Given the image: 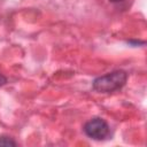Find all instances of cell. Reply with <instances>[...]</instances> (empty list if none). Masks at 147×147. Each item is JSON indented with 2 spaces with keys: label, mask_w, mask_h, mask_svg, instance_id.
Segmentation results:
<instances>
[{
  "label": "cell",
  "mask_w": 147,
  "mask_h": 147,
  "mask_svg": "<svg viewBox=\"0 0 147 147\" xmlns=\"http://www.w3.org/2000/svg\"><path fill=\"white\" fill-rule=\"evenodd\" d=\"M127 75L123 70H116L107 75L100 76L93 80V88L100 93H110L119 90L126 83Z\"/></svg>",
  "instance_id": "1"
},
{
  "label": "cell",
  "mask_w": 147,
  "mask_h": 147,
  "mask_svg": "<svg viewBox=\"0 0 147 147\" xmlns=\"http://www.w3.org/2000/svg\"><path fill=\"white\" fill-rule=\"evenodd\" d=\"M84 132L87 137L94 140H102L109 134V125L105 119L100 117H94L85 123Z\"/></svg>",
  "instance_id": "2"
},
{
  "label": "cell",
  "mask_w": 147,
  "mask_h": 147,
  "mask_svg": "<svg viewBox=\"0 0 147 147\" xmlns=\"http://www.w3.org/2000/svg\"><path fill=\"white\" fill-rule=\"evenodd\" d=\"M10 146H16V142L7 136H1L0 137V147H10Z\"/></svg>",
  "instance_id": "3"
},
{
  "label": "cell",
  "mask_w": 147,
  "mask_h": 147,
  "mask_svg": "<svg viewBox=\"0 0 147 147\" xmlns=\"http://www.w3.org/2000/svg\"><path fill=\"white\" fill-rule=\"evenodd\" d=\"M6 83H7V78H6L3 75H1V74H0V86L5 85Z\"/></svg>",
  "instance_id": "4"
},
{
  "label": "cell",
  "mask_w": 147,
  "mask_h": 147,
  "mask_svg": "<svg viewBox=\"0 0 147 147\" xmlns=\"http://www.w3.org/2000/svg\"><path fill=\"white\" fill-rule=\"evenodd\" d=\"M109 1H111V2H119V1H122V0H109Z\"/></svg>",
  "instance_id": "5"
}]
</instances>
